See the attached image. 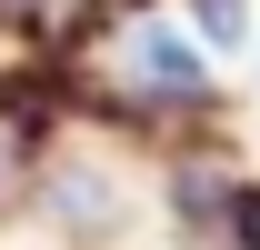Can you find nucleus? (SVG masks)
<instances>
[{"mask_svg":"<svg viewBox=\"0 0 260 250\" xmlns=\"http://www.w3.org/2000/svg\"><path fill=\"white\" fill-rule=\"evenodd\" d=\"M240 230H250V240H260V200H250V210H240Z\"/></svg>","mask_w":260,"mask_h":250,"instance_id":"obj_2","label":"nucleus"},{"mask_svg":"<svg viewBox=\"0 0 260 250\" xmlns=\"http://www.w3.org/2000/svg\"><path fill=\"white\" fill-rule=\"evenodd\" d=\"M130 80H140V90H160V100H200V90H210V60H200L190 30L140 20V30H130Z\"/></svg>","mask_w":260,"mask_h":250,"instance_id":"obj_1","label":"nucleus"}]
</instances>
